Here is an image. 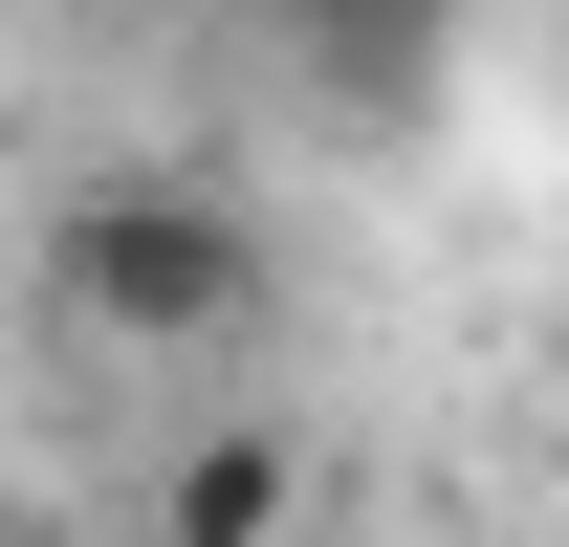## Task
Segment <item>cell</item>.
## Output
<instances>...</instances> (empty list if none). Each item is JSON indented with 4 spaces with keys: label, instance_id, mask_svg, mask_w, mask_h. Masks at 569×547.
<instances>
[{
    "label": "cell",
    "instance_id": "6da1fadb",
    "mask_svg": "<svg viewBox=\"0 0 569 547\" xmlns=\"http://www.w3.org/2000/svg\"><path fill=\"white\" fill-rule=\"evenodd\" d=\"M44 307L110 329V350H219L263 307V263H241V219H219L198 176H88V198L44 219Z\"/></svg>",
    "mask_w": 569,
    "mask_h": 547
},
{
    "label": "cell",
    "instance_id": "7a4b0ae2",
    "mask_svg": "<svg viewBox=\"0 0 569 547\" xmlns=\"http://www.w3.org/2000/svg\"><path fill=\"white\" fill-rule=\"evenodd\" d=\"M153 547H284V438H198L153 481Z\"/></svg>",
    "mask_w": 569,
    "mask_h": 547
},
{
    "label": "cell",
    "instance_id": "3957f363",
    "mask_svg": "<svg viewBox=\"0 0 569 547\" xmlns=\"http://www.w3.org/2000/svg\"><path fill=\"white\" fill-rule=\"evenodd\" d=\"M284 22H307V44H351V67H417L460 0H284Z\"/></svg>",
    "mask_w": 569,
    "mask_h": 547
}]
</instances>
